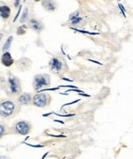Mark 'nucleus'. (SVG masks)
Masks as SVG:
<instances>
[{
  "label": "nucleus",
  "mask_w": 133,
  "mask_h": 159,
  "mask_svg": "<svg viewBox=\"0 0 133 159\" xmlns=\"http://www.w3.org/2000/svg\"><path fill=\"white\" fill-rule=\"evenodd\" d=\"M15 109V106L11 101H5L0 105V114L3 117L12 115Z\"/></svg>",
  "instance_id": "nucleus-1"
},
{
  "label": "nucleus",
  "mask_w": 133,
  "mask_h": 159,
  "mask_svg": "<svg viewBox=\"0 0 133 159\" xmlns=\"http://www.w3.org/2000/svg\"><path fill=\"white\" fill-rule=\"evenodd\" d=\"M34 105L38 107H44L47 104V97L45 94H37L33 98Z\"/></svg>",
  "instance_id": "nucleus-2"
},
{
  "label": "nucleus",
  "mask_w": 133,
  "mask_h": 159,
  "mask_svg": "<svg viewBox=\"0 0 133 159\" xmlns=\"http://www.w3.org/2000/svg\"><path fill=\"white\" fill-rule=\"evenodd\" d=\"M16 129L19 134L25 135L28 134L30 130L29 125L25 121H21L17 123L16 125Z\"/></svg>",
  "instance_id": "nucleus-3"
},
{
  "label": "nucleus",
  "mask_w": 133,
  "mask_h": 159,
  "mask_svg": "<svg viewBox=\"0 0 133 159\" xmlns=\"http://www.w3.org/2000/svg\"><path fill=\"white\" fill-rule=\"evenodd\" d=\"M49 81L47 80V77L43 75H38L35 78V89L38 90L43 85H47L49 84Z\"/></svg>",
  "instance_id": "nucleus-4"
},
{
  "label": "nucleus",
  "mask_w": 133,
  "mask_h": 159,
  "mask_svg": "<svg viewBox=\"0 0 133 159\" xmlns=\"http://www.w3.org/2000/svg\"><path fill=\"white\" fill-rule=\"evenodd\" d=\"M2 63L6 67H10L12 65L14 60L12 56L9 52H5L2 56Z\"/></svg>",
  "instance_id": "nucleus-5"
},
{
  "label": "nucleus",
  "mask_w": 133,
  "mask_h": 159,
  "mask_svg": "<svg viewBox=\"0 0 133 159\" xmlns=\"http://www.w3.org/2000/svg\"><path fill=\"white\" fill-rule=\"evenodd\" d=\"M9 83L10 85V90L12 93H18L20 90V84L16 78H10Z\"/></svg>",
  "instance_id": "nucleus-6"
},
{
  "label": "nucleus",
  "mask_w": 133,
  "mask_h": 159,
  "mask_svg": "<svg viewBox=\"0 0 133 159\" xmlns=\"http://www.w3.org/2000/svg\"><path fill=\"white\" fill-rule=\"evenodd\" d=\"M10 9L6 5L0 7V16L3 18H8L10 16Z\"/></svg>",
  "instance_id": "nucleus-7"
},
{
  "label": "nucleus",
  "mask_w": 133,
  "mask_h": 159,
  "mask_svg": "<svg viewBox=\"0 0 133 159\" xmlns=\"http://www.w3.org/2000/svg\"><path fill=\"white\" fill-rule=\"evenodd\" d=\"M18 101L22 104H26L31 101V95L29 93H24L18 99Z\"/></svg>",
  "instance_id": "nucleus-8"
},
{
  "label": "nucleus",
  "mask_w": 133,
  "mask_h": 159,
  "mask_svg": "<svg viewBox=\"0 0 133 159\" xmlns=\"http://www.w3.org/2000/svg\"><path fill=\"white\" fill-rule=\"evenodd\" d=\"M30 24H31V28L33 29H35V31H40L42 28V24L40 23L38 21H37L35 19H31L29 22Z\"/></svg>",
  "instance_id": "nucleus-9"
},
{
  "label": "nucleus",
  "mask_w": 133,
  "mask_h": 159,
  "mask_svg": "<svg viewBox=\"0 0 133 159\" xmlns=\"http://www.w3.org/2000/svg\"><path fill=\"white\" fill-rule=\"evenodd\" d=\"M50 65H51V67L53 69H55L57 70H60L62 68L61 62H59V60L56 58L52 59V60L51 61V63H50Z\"/></svg>",
  "instance_id": "nucleus-10"
},
{
  "label": "nucleus",
  "mask_w": 133,
  "mask_h": 159,
  "mask_svg": "<svg viewBox=\"0 0 133 159\" xmlns=\"http://www.w3.org/2000/svg\"><path fill=\"white\" fill-rule=\"evenodd\" d=\"M70 20L72 24H74L75 25V24H77V23H79V22L81 21L82 18L79 17L78 14H74V15H72V16H71Z\"/></svg>",
  "instance_id": "nucleus-11"
},
{
  "label": "nucleus",
  "mask_w": 133,
  "mask_h": 159,
  "mask_svg": "<svg viewBox=\"0 0 133 159\" xmlns=\"http://www.w3.org/2000/svg\"><path fill=\"white\" fill-rule=\"evenodd\" d=\"M13 40V37L12 36H10L9 38L7 39V40L6 41L5 43L4 44V46H3V51H7V50H9V48H10V44L12 43V41Z\"/></svg>",
  "instance_id": "nucleus-12"
},
{
  "label": "nucleus",
  "mask_w": 133,
  "mask_h": 159,
  "mask_svg": "<svg viewBox=\"0 0 133 159\" xmlns=\"http://www.w3.org/2000/svg\"><path fill=\"white\" fill-rule=\"evenodd\" d=\"M28 16H29V15H28V10H27V9H25V10H24L23 14H22V17H21V20H20L21 23H23V22H25V20H27Z\"/></svg>",
  "instance_id": "nucleus-13"
},
{
  "label": "nucleus",
  "mask_w": 133,
  "mask_h": 159,
  "mask_svg": "<svg viewBox=\"0 0 133 159\" xmlns=\"http://www.w3.org/2000/svg\"><path fill=\"white\" fill-rule=\"evenodd\" d=\"M72 29H73V30H75L76 31H78V32H80L81 33H84V34H89V35H98L99 33H91L89 32V31H85V30H80V29H75V28H71Z\"/></svg>",
  "instance_id": "nucleus-14"
},
{
  "label": "nucleus",
  "mask_w": 133,
  "mask_h": 159,
  "mask_svg": "<svg viewBox=\"0 0 133 159\" xmlns=\"http://www.w3.org/2000/svg\"><path fill=\"white\" fill-rule=\"evenodd\" d=\"M47 4V9L48 10H54L55 9V7L54 4H53V2H46Z\"/></svg>",
  "instance_id": "nucleus-15"
},
{
  "label": "nucleus",
  "mask_w": 133,
  "mask_h": 159,
  "mask_svg": "<svg viewBox=\"0 0 133 159\" xmlns=\"http://www.w3.org/2000/svg\"><path fill=\"white\" fill-rule=\"evenodd\" d=\"M118 7H119V8H120V10H121V13H122V15H123V16H124V17H125V18H126L125 13V7H123V6L121 4V3H119V4H118Z\"/></svg>",
  "instance_id": "nucleus-16"
},
{
  "label": "nucleus",
  "mask_w": 133,
  "mask_h": 159,
  "mask_svg": "<svg viewBox=\"0 0 133 159\" xmlns=\"http://www.w3.org/2000/svg\"><path fill=\"white\" fill-rule=\"evenodd\" d=\"M59 88H49V89H42V90H40V91H38V93H40V92H43V91H55V90H57V89H59Z\"/></svg>",
  "instance_id": "nucleus-17"
},
{
  "label": "nucleus",
  "mask_w": 133,
  "mask_h": 159,
  "mask_svg": "<svg viewBox=\"0 0 133 159\" xmlns=\"http://www.w3.org/2000/svg\"><path fill=\"white\" fill-rule=\"evenodd\" d=\"M70 91H75V92H77L79 93H84V91L81 90H79V89H69V90H67L65 91V93H67V92H70Z\"/></svg>",
  "instance_id": "nucleus-18"
},
{
  "label": "nucleus",
  "mask_w": 133,
  "mask_h": 159,
  "mask_svg": "<svg viewBox=\"0 0 133 159\" xmlns=\"http://www.w3.org/2000/svg\"><path fill=\"white\" fill-rule=\"evenodd\" d=\"M5 132V128L2 125H0V138L2 137Z\"/></svg>",
  "instance_id": "nucleus-19"
},
{
  "label": "nucleus",
  "mask_w": 133,
  "mask_h": 159,
  "mask_svg": "<svg viewBox=\"0 0 133 159\" xmlns=\"http://www.w3.org/2000/svg\"><path fill=\"white\" fill-rule=\"evenodd\" d=\"M80 101V99H78V100H76V101H73V102H70V103L65 104H64V105L62 106V108H63V107H64V106H65L70 105V104H74V103H75V102H79V101Z\"/></svg>",
  "instance_id": "nucleus-20"
},
{
  "label": "nucleus",
  "mask_w": 133,
  "mask_h": 159,
  "mask_svg": "<svg viewBox=\"0 0 133 159\" xmlns=\"http://www.w3.org/2000/svg\"><path fill=\"white\" fill-rule=\"evenodd\" d=\"M60 87H65V88H75V89H77V87L75 86V85H60L59 86V88Z\"/></svg>",
  "instance_id": "nucleus-21"
},
{
  "label": "nucleus",
  "mask_w": 133,
  "mask_h": 159,
  "mask_svg": "<svg viewBox=\"0 0 133 159\" xmlns=\"http://www.w3.org/2000/svg\"><path fill=\"white\" fill-rule=\"evenodd\" d=\"M88 61H90V62H93V63H96V64H99V65H102V63H99V62H97V61H95V60H92V59H88Z\"/></svg>",
  "instance_id": "nucleus-22"
},
{
  "label": "nucleus",
  "mask_w": 133,
  "mask_h": 159,
  "mask_svg": "<svg viewBox=\"0 0 133 159\" xmlns=\"http://www.w3.org/2000/svg\"><path fill=\"white\" fill-rule=\"evenodd\" d=\"M20 9H21V8L20 9V10H18V13H17V15H16V18H14V21H15L16 20V18H17V17H18V16H19V14H20Z\"/></svg>",
  "instance_id": "nucleus-23"
},
{
  "label": "nucleus",
  "mask_w": 133,
  "mask_h": 159,
  "mask_svg": "<svg viewBox=\"0 0 133 159\" xmlns=\"http://www.w3.org/2000/svg\"><path fill=\"white\" fill-rule=\"evenodd\" d=\"M80 95H82V96H90V95H86V94H84V93H79Z\"/></svg>",
  "instance_id": "nucleus-24"
},
{
  "label": "nucleus",
  "mask_w": 133,
  "mask_h": 159,
  "mask_svg": "<svg viewBox=\"0 0 133 159\" xmlns=\"http://www.w3.org/2000/svg\"><path fill=\"white\" fill-rule=\"evenodd\" d=\"M63 80H66V81H69V82H72V80H69V79L68 78H62Z\"/></svg>",
  "instance_id": "nucleus-25"
},
{
  "label": "nucleus",
  "mask_w": 133,
  "mask_h": 159,
  "mask_svg": "<svg viewBox=\"0 0 133 159\" xmlns=\"http://www.w3.org/2000/svg\"><path fill=\"white\" fill-rule=\"evenodd\" d=\"M2 37H3V34L0 33V41H1V39H2Z\"/></svg>",
  "instance_id": "nucleus-26"
}]
</instances>
